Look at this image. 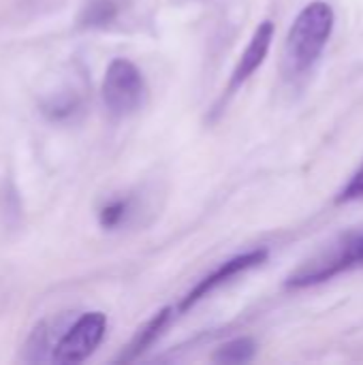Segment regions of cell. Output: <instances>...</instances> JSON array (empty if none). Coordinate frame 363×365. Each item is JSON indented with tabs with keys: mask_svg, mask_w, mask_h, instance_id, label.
<instances>
[{
	"mask_svg": "<svg viewBox=\"0 0 363 365\" xmlns=\"http://www.w3.org/2000/svg\"><path fill=\"white\" fill-rule=\"evenodd\" d=\"M334 9L323 0H315L300 11L289 28L282 51V71L287 77H302L319 62L334 32Z\"/></svg>",
	"mask_w": 363,
	"mask_h": 365,
	"instance_id": "6da1fadb",
	"label": "cell"
},
{
	"mask_svg": "<svg viewBox=\"0 0 363 365\" xmlns=\"http://www.w3.org/2000/svg\"><path fill=\"white\" fill-rule=\"evenodd\" d=\"M363 267V233L351 231L342 235L338 242L329 244L321 252H317L312 259L302 263L289 278V289H306L321 282H327L344 272Z\"/></svg>",
	"mask_w": 363,
	"mask_h": 365,
	"instance_id": "7a4b0ae2",
	"label": "cell"
},
{
	"mask_svg": "<svg viewBox=\"0 0 363 365\" xmlns=\"http://www.w3.org/2000/svg\"><path fill=\"white\" fill-rule=\"evenodd\" d=\"M103 101L113 115H131L145 101V81L141 71L126 58L109 62L103 79Z\"/></svg>",
	"mask_w": 363,
	"mask_h": 365,
	"instance_id": "3957f363",
	"label": "cell"
},
{
	"mask_svg": "<svg viewBox=\"0 0 363 365\" xmlns=\"http://www.w3.org/2000/svg\"><path fill=\"white\" fill-rule=\"evenodd\" d=\"M107 331V319L101 312H86L79 317L66 334L53 346L56 364H81L86 361L103 342Z\"/></svg>",
	"mask_w": 363,
	"mask_h": 365,
	"instance_id": "277c9868",
	"label": "cell"
},
{
	"mask_svg": "<svg viewBox=\"0 0 363 365\" xmlns=\"http://www.w3.org/2000/svg\"><path fill=\"white\" fill-rule=\"evenodd\" d=\"M265 259H267V250H265V248H259V250H250V252H244V255H240V257H233V259L225 261L218 269H214L210 276H205V278H203V280H201V282L182 299L180 310H182V312L190 310L197 302H201L203 297H208L214 289H218L220 284L229 282L231 278H235V276H240V274H244V272H248V269L261 265Z\"/></svg>",
	"mask_w": 363,
	"mask_h": 365,
	"instance_id": "5b68a950",
	"label": "cell"
},
{
	"mask_svg": "<svg viewBox=\"0 0 363 365\" xmlns=\"http://www.w3.org/2000/svg\"><path fill=\"white\" fill-rule=\"evenodd\" d=\"M272 41H274V24L270 19H265V21H261L257 26L248 47L244 49V53L240 56V60H237V64H235V68L231 73L229 88H227L229 94H233L242 83H246L255 75V71L265 62L267 51L272 47Z\"/></svg>",
	"mask_w": 363,
	"mask_h": 365,
	"instance_id": "8992f818",
	"label": "cell"
},
{
	"mask_svg": "<svg viewBox=\"0 0 363 365\" xmlns=\"http://www.w3.org/2000/svg\"><path fill=\"white\" fill-rule=\"evenodd\" d=\"M169 319H171V308H163L158 314H154V317L137 331V336H135L133 342L126 346V353L120 357V361H133V359H137L143 351H148V349L154 344V340L163 334V329H165V325L169 323Z\"/></svg>",
	"mask_w": 363,
	"mask_h": 365,
	"instance_id": "52a82bcc",
	"label": "cell"
},
{
	"mask_svg": "<svg viewBox=\"0 0 363 365\" xmlns=\"http://www.w3.org/2000/svg\"><path fill=\"white\" fill-rule=\"evenodd\" d=\"M255 342L250 338H237L227 342L225 346L218 349V353L214 355V361L218 364H246L255 357Z\"/></svg>",
	"mask_w": 363,
	"mask_h": 365,
	"instance_id": "ba28073f",
	"label": "cell"
},
{
	"mask_svg": "<svg viewBox=\"0 0 363 365\" xmlns=\"http://www.w3.org/2000/svg\"><path fill=\"white\" fill-rule=\"evenodd\" d=\"M128 214H131V199H126V197L124 199H111L98 212V220H101V227L116 229L126 220Z\"/></svg>",
	"mask_w": 363,
	"mask_h": 365,
	"instance_id": "9c48e42d",
	"label": "cell"
},
{
	"mask_svg": "<svg viewBox=\"0 0 363 365\" xmlns=\"http://www.w3.org/2000/svg\"><path fill=\"white\" fill-rule=\"evenodd\" d=\"M113 15H116V4L111 0H96L88 6V11L83 15V24L101 26V24H107Z\"/></svg>",
	"mask_w": 363,
	"mask_h": 365,
	"instance_id": "30bf717a",
	"label": "cell"
},
{
	"mask_svg": "<svg viewBox=\"0 0 363 365\" xmlns=\"http://www.w3.org/2000/svg\"><path fill=\"white\" fill-rule=\"evenodd\" d=\"M355 199H363V163L362 167L351 175L347 186L340 190L338 203H347V201H355Z\"/></svg>",
	"mask_w": 363,
	"mask_h": 365,
	"instance_id": "8fae6325",
	"label": "cell"
}]
</instances>
